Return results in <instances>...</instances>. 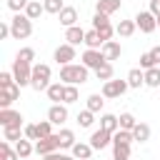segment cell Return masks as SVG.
<instances>
[{
	"label": "cell",
	"mask_w": 160,
	"mask_h": 160,
	"mask_svg": "<svg viewBox=\"0 0 160 160\" xmlns=\"http://www.w3.org/2000/svg\"><path fill=\"white\" fill-rule=\"evenodd\" d=\"M88 70L90 68H85L82 62L80 65H75V62L62 65L60 68V82H65V85H82V82H88Z\"/></svg>",
	"instance_id": "6da1fadb"
},
{
	"label": "cell",
	"mask_w": 160,
	"mask_h": 160,
	"mask_svg": "<svg viewBox=\"0 0 160 160\" xmlns=\"http://www.w3.org/2000/svg\"><path fill=\"white\" fill-rule=\"evenodd\" d=\"M10 32L15 40H25L32 35V20L25 15V12H15L12 20H10Z\"/></svg>",
	"instance_id": "7a4b0ae2"
},
{
	"label": "cell",
	"mask_w": 160,
	"mask_h": 160,
	"mask_svg": "<svg viewBox=\"0 0 160 160\" xmlns=\"http://www.w3.org/2000/svg\"><path fill=\"white\" fill-rule=\"evenodd\" d=\"M50 75H52V70H50V65H45V62H38V65H32V75H30V88L32 90H48L50 88Z\"/></svg>",
	"instance_id": "3957f363"
},
{
	"label": "cell",
	"mask_w": 160,
	"mask_h": 160,
	"mask_svg": "<svg viewBox=\"0 0 160 160\" xmlns=\"http://www.w3.org/2000/svg\"><path fill=\"white\" fill-rule=\"evenodd\" d=\"M92 28H95L98 35L102 38V42L112 40V35H115V28L110 25V15H105V12H95V15H92Z\"/></svg>",
	"instance_id": "277c9868"
},
{
	"label": "cell",
	"mask_w": 160,
	"mask_h": 160,
	"mask_svg": "<svg viewBox=\"0 0 160 160\" xmlns=\"http://www.w3.org/2000/svg\"><path fill=\"white\" fill-rule=\"evenodd\" d=\"M12 78H15V82L20 85V88H25V85H30V75H32V62H25V60H18L15 58V62H12Z\"/></svg>",
	"instance_id": "5b68a950"
},
{
	"label": "cell",
	"mask_w": 160,
	"mask_h": 160,
	"mask_svg": "<svg viewBox=\"0 0 160 160\" xmlns=\"http://www.w3.org/2000/svg\"><path fill=\"white\" fill-rule=\"evenodd\" d=\"M52 58H55V62H58V65H70V62L78 58L75 45H70V42L58 45V48H55V52H52Z\"/></svg>",
	"instance_id": "8992f818"
},
{
	"label": "cell",
	"mask_w": 160,
	"mask_h": 160,
	"mask_svg": "<svg viewBox=\"0 0 160 160\" xmlns=\"http://www.w3.org/2000/svg\"><path fill=\"white\" fill-rule=\"evenodd\" d=\"M60 148V138H58V132H52V135H48V138H40V140H35V152L42 158V155H48V152H55Z\"/></svg>",
	"instance_id": "52a82bcc"
},
{
	"label": "cell",
	"mask_w": 160,
	"mask_h": 160,
	"mask_svg": "<svg viewBox=\"0 0 160 160\" xmlns=\"http://www.w3.org/2000/svg\"><path fill=\"white\" fill-rule=\"evenodd\" d=\"M135 25L140 28V32H152L158 28V18L150 12V10H140L135 15Z\"/></svg>",
	"instance_id": "ba28073f"
},
{
	"label": "cell",
	"mask_w": 160,
	"mask_h": 160,
	"mask_svg": "<svg viewBox=\"0 0 160 160\" xmlns=\"http://www.w3.org/2000/svg\"><path fill=\"white\" fill-rule=\"evenodd\" d=\"M128 88H130V85H128V78H125V80H115V78H112V80L102 82V95H105V98H120Z\"/></svg>",
	"instance_id": "9c48e42d"
},
{
	"label": "cell",
	"mask_w": 160,
	"mask_h": 160,
	"mask_svg": "<svg viewBox=\"0 0 160 160\" xmlns=\"http://www.w3.org/2000/svg\"><path fill=\"white\" fill-rule=\"evenodd\" d=\"M105 62H108V60H105L102 50H92V48H88V50L82 52V65L90 68V70H98V68L105 65Z\"/></svg>",
	"instance_id": "30bf717a"
},
{
	"label": "cell",
	"mask_w": 160,
	"mask_h": 160,
	"mask_svg": "<svg viewBox=\"0 0 160 160\" xmlns=\"http://www.w3.org/2000/svg\"><path fill=\"white\" fill-rule=\"evenodd\" d=\"M18 98H20V85H18V82L0 88V108H10Z\"/></svg>",
	"instance_id": "8fae6325"
},
{
	"label": "cell",
	"mask_w": 160,
	"mask_h": 160,
	"mask_svg": "<svg viewBox=\"0 0 160 160\" xmlns=\"http://www.w3.org/2000/svg\"><path fill=\"white\" fill-rule=\"evenodd\" d=\"M0 125L2 128H10V125H18L22 128V115L12 108H0Z\"/></svg>",
	"instance_id": "7c38bea8"
},
{
	"label": "cell",
	"mask_w": 160,
	"mask_h": 160,
	"mask_svg": "<svg viewBox=\"0 0 160 160\" xmlns=\"http://www.w3.org/2000/svg\"><path fill=\"white\" fill-rule=\"evenodd\" d=\"M90 145H92V150H102V148H108V145H112V132H108V130H95L92 135H90Z\"/></svg>",
	"instance_id": "4fadbf2b"
},
{
	"label": "cell",
	"mask_w": 160,
	"mask_h": 160,
	"mask_svg": "<svg viewBox=\"0 0 160 160\" xmlns=\"http://www.w3.org/2000/svg\"><path fill=\"white\" fill-rule=\"evenodd\" d=\"M48 120H50L52 125H62V122L68 120V108L60 105V102H52L50 110H48Z\"/></svg>",
	"instance_id": "5bb4252c"
},
{
	"label": "cell",
	"mask_w": 160,
	"mask_h": 160,
	"mask_svg": "<svg viewBox=\"0 0 160 160\" xmlns=\"http://www.w3.org/2000/svg\"><path fill=\"white\" fill-rule=\"evenodd\" d=\"M58 20H60V25H65V28H72V25H78V10H75L72 5H65V8L60 10Z\"/></svg>",
	"instance_id": "9a60e30c"
},
{
	"label": "cell",
	"mask_w": 160,
	"mask_h": 160,
	"mask_svg": "<svg viewBox=\"0 0 160 160\" xmlns=\"http://www.w3.org/2000/svg\"><path fill=\"white\" fill-rule=\"evenodd\" d=\"M100 50H102V55H105V60H108V62H112V60H118V58L122 55V48H120V42H118V40H108Z\"/></svg>",
	"instance_id": "2e32d148"
},
{
	"label": "cell",
	"mask_w": 160,
	"mask_h": 160,
	"mask_svg": "<svg viewBox=\"0 0 160 160\" xmlns=\"http://www.w3.org/2000/svg\"><path fill=\"white\" fill-rule=\"evenodd\" d=\"M100 128L108 130V132H118L120 130V118L112 115V112H102L100 115Z\"/></svg>",
	"instance_id": "e0dca14e"
},
{
	"label": "cell",
	"mask_w": 160,
	"mask_h": 160,
	"mask_svg": "<svg viewBox=\"0 0 160 160\" xmlns=\"http://www.w3.org/2000/svg\"><path fill=\"white\" fill-rule=\"evenodd\" d=\"M65 40H68L70 45H80V42H85V30H82L80 25L65 28Z\"/></svg>",
	"instance_id": "ac0fdd59"
},
{
	"label": "cell",
	"mask_w": 160,
	"mask_h": 160,
	"mask_svg": "<svg viewBox=\"0 0 160 160\" xmlns=\"http://www.w3.org/2000/svg\"><path fill=\"white\" fill-rule=\"evenodd\" d=\"M70 155H75L78 160H90V155H92V145H90V142H75V145L70 148Z\"/></svg>",
	"instance_id": "d6986e66"
},
{
	"label": "cell",
	"mask_w": 160,
	"mask_h": 160,
	"mask_svg": "<svg viewBox=\"0 0 160 160\" xmlns=\"http://www.w3.org/2000/svg\"><path fill=\"white\" fill-rule=\"evenodd\" d=\"M120 10V0H98L95 2V12H105V15H112Z\"/></svg>",
	"instance_id": "ffe728a7"
},
{
	"label": "cell",
	"mask_w": 160,
	"mask_h": 160,
	"mask_svg": "<svg viewBox=\"0 0 160 160\" xmlns=\"http://www.w3.org/2000/svg\"><path fill=\"white\" fill-rule=\"evenodd\" d=\"M128 85L130 88H142L145 85V70L142 68H132L128 72Z\"/></svg>",
	"instance_id": "44dd1931"
},
{
	"label": "cell",
	"mask_w": 160,
	"mask_h": 160,
	"mask_svg": "<svg viewBox=\"0 0 160 160\" xmlns=\"http://www.w3.org/2000/svg\"><path fill=\"white\" fill-rule=\"evenodd\" d=\"M15 150H18V155H20L22 160H28V158H30V155L35 152V145H32V142H30L28 138H20V140L15 142Z\"/></svg>",
	"instance_id": "7402d4cb"
},
{
	"label": "cell",
	"mask_w": 160,
	"mask_h": 160,
	"mask_svg": "<svg viewBox=\"0 0 160 160\" xmlns=\"http://www.w3.org/2000/svg\"><path fill=\"white\" fill-rule=\"evenodd\" d=\"M48 98L52 102H62V95H65V82H50V88L45 90Z\"/></svg>",
	"instance_id": "603a6c76"
},
{
	"label": "cell",
	"mask_w": 160,
	"mask_h": 160,
	"mask_svg": "<svg viewBox=\"0 0 160 160\" xmlns=\"http://www.w3.org/2000/svg\"><path fill=\"white\" fill-rule=\"evenodd\" d=\"M132 138H135V142H148L150 140V125L148 122H138L132 128Z\"/></svg>",
	"instance_id": "cb8c5ba5"
},
{
	"label": "cell",
	"mask_w": 160,
	"mask_h": 160,
	"mask_svg": "<svg viewBox=\"0 0 160 160\" xmlns=\"http://www.w3.org/2000/svg\"><path fill=\"white\" fill-rule=\"evenodd\" d=\"M135 28H138L135 20H120V22L115 25V32H118L120 38H130V35L135 32Z\"/></svg>",
	"instance_id": "d4e9b609"
},
{
	"label": "cell",
	"mask_w": 160,
	"mask_h": 160,
	"mask_svg": "<svg viewBox=\"0 0 160 160\" xmlns=\"http://www.w3.org/2000/svg\"><path fill=\"white\" fill-rule=\"evenodd\" d=\"M112 160H130V145L128 142H112Z\"/></svg>",
	"instance_id": "484cf974"
},
{
	"label": "cell",
	"mask_w": 160,
	"mask_h": 160,
	"mask_svg": "<svg viewBox=\"0 0 160 160\" xmlns=\"http://www.w3.org/2000/svg\"><path fill=\"white\" fill-rule=\"evenodd\" d=\"M42 12H45V5H42V2H38V0H30V2H28V8H25V15H28L30 20H38Z\"/></svg>",
	"instance_id": "4316f807"
},
{
	"label": "cell",
	"mask_w": 160,
	"mask_h": 160,
	"mask_svg": "<svg viewBox=\"0 0 160 160\" xmlns=\"http://www.w3.org/2000/svg\"><path fill=\"white\" fill-rule=\"evenodd\" d=\"M85 45H88V48H92V50H100L105 42H102V38L98 35V30L92 28V30H88V32H85Z\"/></svg>",
	"instance_id": "83f0119b"
},
{
	"label": "cell",
	"mask_w": 160,
	"mask_h": 160,
	"mask_svg": "<svg viewBox=\"0 0 160 160\" xmlns=\"http://www.w3.org/2000/svg\"><path fill=\"white\" fill-rule=\"evenodd\" d=\"M145 85L148 88H160V65L145 70Z\"/></svg>",
	"instance_id": "f1b7e54d"
},
{
	"label": "cell",
	"mask_w": 160,
	"mask_h": 160,
	"mask_svg": "<svg viewBox=\"0 0 160 160\" xmlns=\"http://www.w3.org/2000/svg\"><path fill=\"white\" fill-rule=\"evenodd\" d=\"M0 160H20L18 150H15V148H10V142H8V140H2V142H0Z\"/></svg>",
	"instance_id": "f546056e"
},
{
	"label": "cell",
	"mask_w": 160,
	"mask_h": 160,
	"mask_svg": "<svg viewBox=\"0 0 160 160\" xmlns=\"http://www.w3.org/2000/svg\"><path fill=\"white\" fill-rule=\"evenodd\" d=\"M112 62H105V65H100L98 70H95V78L98 80H102V82H108V80H112Z\"/></svg>",
	"instance_id": "4dcf8cb0"
},
{
	"label": "cell",
	"mask_w": 160,
	"mask_h": 160,
	"mask_svg": "<svg viewBox=\"0 0 160 160\" xmlns=\"http://www.w3.org/2000/svg\"><path fill=\"white\" fill-rule=\"evenodd\" d=\"M58 138H60V148H72V145H75V132L68 130V128H62V130L58 132Z\"/></svg>",
	"instance_id": "1f68e13d"
},
{
	"label": "cell",
	"mask_w": 160,
	"mask_h": 160,
	"mask_svg": "<svg viewBox=\"0 0 160 160\" xmlns=\"http://www.w3.org/2000/svg\"><path fill=\"white\" fill-rule=\"evenodd\" d=\"M102 102H105V95H98V92H92V95L88 98V110H92V112H100V110H102Z\"/></svg>",
	"instance_id": "d6a6232c"
},
{
	"label": "cell",
	"mask_w": 160,
	"mask_h": 160,
	"mask_svg": "<svg viewBox=\"0 0 160 160\" xmlns=\"http://www.w3.org/2000/svg\"><path fill=\"white\" fill-rule=\"evenodd\" d=\"M92 122H95V112H92V110L85 108L82 112H78V125H80V128H90Z\"/></svg>",
	"instance_id": "836d02e7"
},
{
	"label": "cell",
	"mask_w": 160,
	"mask_h": 160,
	"mask_svg": "<svg viewBox=\"0 0 160 160\" xmlns=\"http://www.w3.org/2000/svg\"><path fill=\"white\" fill-rule=\"evenodd\" d=\"M2 138H5L8 142H18L22 135H20V128H18V125H10V128H2Z\"/></svg>",
	"instance_id": "e575fe53"
},
{
	"label": "cell",
	"mask_w": 160,
	"mask_h": 160,
	"mask_svg": "<svg viewBox=\"0 0 160 160\" xmlns=\"http://www.w3.org/2000/svg\"><path fill=\"white\" fill-rule=\"evenodd\" d=\"M42 5H45V12H50V15H60V10L65 8L62 0H42Z\"/></svg>",
	"instance_id": "d590c367"
},
{
	"label": "cell",
	"mask_w": 160,
	"mask_h": 160,
	"mask_svg": "<svg viewBox=\"0 0 160 160\" xmlns=\"http://www.w3.org/2000/svg\"><path fill=\"white\" fill-rule=\"evenodd\" d=\"M135 125H138V120H135L132 112H120V128L122 130H132Z\"/></svg>",
	"instance_id": "8d00e7d4"
},
{
	"label": "cell",
	"mask_w": 160,
	"mask_h": 160,
	"mask_svg": "<svg viewBox=\"0 0 160 160\" xmlns=\"http://www.w3.org/2000/svg\"><path fill=\"white\" fill-rule=\"evenodd\" d=\"M132 140H135V138H132V130H122V128H120L118 132H112V142H128V145H130Z\"/></svg>",
	"instance_id": "74e56055"
},
{
	"label": "cell",
	"mask_w": 160,
	"mask_h": 160,
	"mask_svg": "<svg viewBox=\"0 0 160 160\" xmlns=\"http://www.w3.org/2000/svg\"><path fill=\"white\" fill-rule=\"evenodd\" d=\"M75 100H78V88H75V85H65L62 102H65V105H70V102H75Z\"/></svg>",
	"instance_id": "f35d334b"
},
{
	"label": "cell",
	"mask_w": 160,
	"mask_h": 160,
	"mask_svg": "<svg viewBox=\"0 0 160 160\" xmlns=\"http://www.w3.org/2000/svg\"><path fill=\"white\" fill-rule=\"evenodd\" d=\"M15 58H18V60H25V62H32V60H35V50H32V48H20Z\"/></svg>",
	"instance_id": "ab89813d"
},
{
	"label": "cell",
	"mask_w": 160,
	"mask_h": 160,
	"mask_svg": "<svg viewBox=\"0 0 160 160\" xmlns=\"http://www.w3.org/2000/svg\"><path fill=\"white\" fill-rule=\"evenodd\" d=\"M22 135H25L28 140H40V135H38V122L25 125V128H22Z\"/></svg>",
	"instance_id": "60d3db41"
},
{
	"label": "cell",
	"mask_w": 160,
	"mask_h": 160,
	"mask_svg": "<svg viewBox=\"0 0 160 160\" xmlns=\"http://www.w3.org/2000/svg\"><path fill=\"white\" fill-rule=\"evenodd\" d=\"M155 65H158V62H155V58H152L150 52H142V55H140V68H142V70H150V68H155Z\"/></svg>",
	"instance_id": "b9f144b4"
},
{
	"label": "cell",
	"mask_w": 160,
	"mask_h": 160,
	"mask_svg": "<svg viewBox=\"0 0 160 160\" xmlns=\"http://www.w3.org/2000/svg\"><path fill=\"white\" fill-rule=\"evenodd\" d=\"M38 135H40V138H48V135H52V122H50V120H42V122H38Z\"/></svg>",
	"instance_id": "7bdbcfd3"
},
{
	"label": "cell",
	"mask_w": 160,
	"mask_h": 160,
	"mask_svg": "<svg viewBox=\"0 0 160 160\" xmlns=\"http://www.w3.org/2000/svg\"><path fill=\"white\" fill-rule=\"evenodd\" d=\"M28 2H30V0H8V8H10L12 12H25Z\"/></svg>",
	"instance_id": "ee69618b"
},
{
	"label": "cell",
	"mask_w": 160,
	"mask_h": 160,
	"mask_svg": "<svg viewBox=\"0 0 160 160\" xmlns=\"http://www.w3.org/2000/svg\"><path fill=\"white\" fill-rule=\"evenodd\" d=\"M15 82V78H12V72H8V70H2L0 72V88H5V85H12Z\"/></svg>",
	"instance_id": "f6af8a7d"
},
{
	"label": "cell",
	"mask_w": 160,
	"mask_h": 160,
	"mask_svg": "<svg viewBox=\"0 0 160 160\" xmlns=\"http://www.w3.org/2000/svg\"><path fill=\"white\" fill-rule=\"evenodd\" d=\"M5 38H12V32H10V22H0V40H5Z\"/></svg>",
	"instance_id": "bcb514c9"
},
{
	"label": "cell",
	"mask_w": 160,
	"mask_h": 160,
	"mask_svg": "<svg viewBox=\"0 0 160 160\" xmlns=\"http://www.w3.org/2000/svg\"><path fill=\"white\" fill-rule=\"evenodd\" d=\"M150 12H152L155 18L160 15V0H150Z\"/></svg>",
	"instance_id": "7dc6e473"
},
{
	"label": "cell",
	"mask_w": 160,
	"mask_h": 160,
	"mask_svg": "<svg viewBox=\"0 0 160 160\" xmlns=\"http://www.w3.org/2000/svg\"><path fill=\"white\" fill-rule=\"evenodd\" d=\"M42 160H62V152H48V155H42Z\"/></svg>",
	"instance_id": "c3c4849f"
},
{
	"label": "cell",
	"mask_w": 160,
	"mask_h": 160,
	"mask_svg": "<svg viewBox=\"0 0 160 160\" xmlns=\"http://www.w3.org/2000/svg\"><path fill=\"white\" fill-rule=\"evenodd\" d=\"M150 55H152V58H155V62L160 65V45H155V48L150 50Z\"/></svg>",
	"instance_id": "681fc988"
},
{
	"label": "cell",
	"mask_w": 160,
	"mask_h": 160,
	"mask_svg": "<svg viewBox=\"0 0 160 160\" xmlns=\"http://www.w3.org/2000/svg\"><path fill=\"white\" fill-rule=\"evenodd\" d=\"M62 160H78L75 155H62Z\"/></svg>",
	"instance_id": "f907efd6"
},
{
	"label": "cell",
	"mask_w": 160,
	"mask_h": 160,
	"mask_svg": "<svg viewBox=\"0 0 160 160\" xmlns=\"http://www.w3.org/2000/svg\"><path fill=\"white\" fill-rule=\"evenodd\" d=\"M158 28H160V15H158Z\"/></svg>",
	"instance_id": "816d5d0a"
}]
</instances>
